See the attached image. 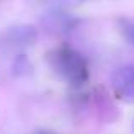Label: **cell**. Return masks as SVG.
Listing matches in <instances>:
<instances>
[{
  "mask_svg": "<svg viewBox=\"0 0 134 134\" xmlns=\"http://www.w3.org/2000/svg\"><path fill=\"white\" fill-rule=\"evenodd\" d=\"M51 65L68 83L80 87L88 80L87 59L73 48H59L51 53Z\"/></svg>",
  "mask_w": 134,
  "mask_h": 134,
  "instance_id": "obj_1",
  "label": "cell"
},
{
  "mask_svg": "<svg viewBox=\"0 0 134 134\" xmlns=\"http://www.w3.org/2000/svg\"><path fill=\"white\" fill-rule=\"evenodd\" d=\"M114 93L122 100H134V65L119 66L112 75Z\"/></svg>",
  "mask_w": 134,
  "mask_h": 134,
  "instance_id": "obj_2",
  "label": "cell"
},
{
  "mask_svg": "<svg viewBox=\"0 0 134 134\" xmlns=\"http://www.w3.org/2000/svg\"><path fill=\"white\" fill-rule=\"evenodd\" d=\"M9 39L10 43L17 46H29L34 44V41L37 39V32L32 26L19 24V26H12L9 29Z\"/></svg>",
  "mask_w": 134,
  "mask_h": 134,
  "instance_id": "obj_3",
  "label": "cell"
},
{
  "mask_svg": "<svg viewBox=\"0 0 134 134\" xmlns=\"http://www.w3.org/2000/svg\"><path fill=\"white\" fill-rule=\"evenodd\" d=\"M121 31L124 37L134 46V20L132 19H122L121 20Z\"/></svg>",
  "mask_w": 134,
  "mask_h": 134,
  "instance_id": "obj_4",
  "label": "cell"
},
{
  "mask_svg": "<svg viewBox=\"0 0 134 134\" xmlns=\"http://www.w3.org/2000/svg\"><path fill=\"white\" fill-rule=\"evenodd\" d=\"M41 134H56V132H49V131H46V132H41Z\"/></svg>",
  "mask_w": 134,
  "mask_h": 134,
  "instance_id": "obj_5",
  "label": "cell"
}]
</instances>
